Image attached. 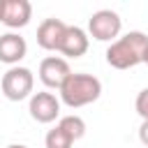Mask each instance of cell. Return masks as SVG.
<instances>
[{
	"label": "cell",
	"instance_id": "obj_6",
	"mask_svg": "<svg viewBox=\"0 0 148 148\" xmlns=\"http://www.w3.org/2000/svg\"><path fill=\"white\" fill-rule=\"evenodd\" d=\"M72 74L69 65L65 58H58V56H49L39 62V81L46 86V88H58L65 83V79Z\"/></svg>",
	"mask_w": 148,
	"mask_h": 148
},
{
	"label": "cell",
	"instance_id": "obj_7",
	"mask_svg": "<svg viewBox=\"0 0 148 148\" xmlns=\"http://www.w3.org/2000/svg\"><path fill=\"white\" fill-rule=\"evenodd\" d=\"M88 32L79 25H67L65 28V35L60 39V46L58 51L67 58H81L86 51H88Z\"/></svg>",
	"mask_w": 148,
	"mask_h": 148
},
{
	"label": "cell",
	"instance_id": "obj_2",
	"mask_svg": "<svg viewBox=\"0 0 148 148\" xmlns=\"http://www.w3.org/2000/svg\"><path fill=\"white\" fill-rule=\"evenodd\" d=\"M102 95V81L92 74H69L60 86V99L69 109H81L97 102Z\"/></svg>",
	"mask_w": 148,
	"mask_h": 148
},
{
	"label": "cell",
	"instance_id": "obj_4",
	"mask_svg": "<svg viewBox=\"0 0 148 148\" xmlns=\"http://www.w3.org/2000/svg\"><path fill=\"white\" fill-rule=\"evenodd\" d=\"M123 30V18L113 9H99L88 18V32L97 42H113Z\"/></svg>",
	"mask_w": 148,
	"mask_h": 148
},
{
	"label": "cell",
	"instance_id": "obj_5",
	"mask_svg": "<svg viewBox=\"0 0 148 148\" xmlns=\"http://www.w3.org/2000/svg\"><path fill=\"white\" fill-rule=\"evenodd\" d=\"M28 111L32 116V120L37 123H53L58 116H60V99L53 95V92H35L30 95V104H28Z\"/></svg>",
	"mask_w": 148,
	"mask_h": 148
},
{
	"label": "cell",
	"instance_id": "obj_17",
	"mask_svg": "<svg viewBox=\"0 0 148 148\" xmlns=\"http://www.w3.org/2000/svg\"><path fill=\"white\" fill-rule=\"evenodd\" d=\"M2 5H5V0H0V18H2Z\"/></svg>",
	"mask_w": 148,
	"mask_h": 148
},
{
	"label": "cell",
	"instance_id": "obj_11",
	"mask_svg": "<svg viewBox=\"0 0 148 148\" xmlns=\"http://www.w3.org/2000/svg\"><path fill=\"white\" fill-rule=\"evenodd\" d=\"M58 125L67 132V136H69L72 141H79V139L86 134V123H83L81 116H74V113H72V116H62Z\"/></svg>",
	"mask_w": 148,
	"mask_h": 148
},
{
	"label": "cell",
	"instance_id": "obj_8",
	"mask_svg": "<svg viewBox=\"0 0 148 148\" xmlns=\"http://www.w3.org/2000/svg\"><path fill=\"white\" fill-rule=\"evenodd\" d=\"M28 53V44L21 35L16 32H7V35H0V62L5 65H18Z\"/></svg>",
	"mask_w": 148,
	"mask_h": 148
},
{
	"label": "cell",
	"instance_id": "obj_12",
	"mask_svg": "<svg viewBox=\"0 0 148 148\" xmlns=\"http://www.w3.org/2000/svg\"><path fill=\"white\" fill-rule=\"evenodd\" d=\"M44 143H46V148H72V143H74V141L67 136V132H65L60 125H56L53 130H49V132H46Z\"/></svg>",
	"mask_w": 148,
	"mask_h": 148
},
{
	"label": "cell",
	"instance_id": "obj_1",
	"mask_svg": "<svg viewBox=\"0 0 148 148\" xmlns=\"http://www.w3.org/2000/svg\"><path fill=\"white\" fill-rule=\"evenodd\" d=\"M146 49H148V35H143L141 30H132L111 42V46L106 49V62L116 69L136 67L139 62H143Z\"/></svg>",
	"mask_w": 148,
	"mask_h": 148
},
{
	"label": "cell",
	"instance_id": "obj_9",
	"mask_svg": "<svg viewBox=\"0 0 148 148\" xmlns=\"http://www.w3.org/2000/svg\"><path fill=\"white\" fill-rule=\"evenodd\" d=\"M30 18H32V7H30V2L28 0H5V5H2V23L7 25V28H23V25H28L30 23Z\"/></svg>",
	"mask_w": 148,
	"mask_h": 148
},
{
	"label": "cell",
	"instance_id": "obj_10",
	"mask_svg": "<svg viewBox=\"0 0 148 148\" xmlns=\"http://www.w3.org/2000/svg\"><path fill=\"white\" fill-rule=\"evenodd\" d=\"M65 28H67V23H62L60 18H44L37 28V44L44 51H58Z\"/></svg>",
	"mask_w": 148,
	"mask_h": 148
},
{
	"label": "cell",
	"instance_id": "obj_16",
	"mask_svg": "<svg viewBox=\"0 0 148 148\" xmlns=\"http://www.w3.org/2000/svg\"><path fill=\"white\" fill-rule=\"evenodd\" d=\"M143 62L148 65V49H146V53H143Z\"/></svg>",
	"mask_w": 148,
	"mask_h": 148
},
{
	"label": "cell",
	"instance_id": "obj_13",
	"mask_svg": "<svg viewBox=\"0 0 148 148\" xmlns=\"http://www.w3.org/2000/svg\"><path fill=\"white\" fill-rule=\"evenodd\" d=\"M134 109H136V113H139L143 120H148V88H143V90L136 95Z\"/></svg>",
	"mask_w": 148,
	"mask_h": 148
},
{
	"label": "cell",
	"instance_id": "obj_3",
	"mask_svg": "<svg viewBox=\"0 0 148 148\" xmlns=\"http://www.w3.org/2000/svg\"><path fill=\"white\" fill-rule=\"evenodd\" d=\"M0 88H2V95H5L7 99L21 102V99L30 97V92H32V88H35V74H32L28 67L14 65V67H9V69L2 74Z\"/></svg>",
	"mask_w": 148,
	"mask_h": 148
},
{
	"label": "cell",
	"instance_id": "obj_15",
	"mask_svg": "<svg viewBox=\"0 0 148 148\" xmlns=\"http://www.w3.org/2000/svg\"><path fill=\"white\" fill-rule=\"evenodd\" d=\"M7 148H28V146H23V143H12V146H7Z\"/></svg>",
	"mask_w": 148,
	"mask_h": 148
},
{
	"label": "cell",
	"instance_id": "obj_14",
	"mask_svg": "<svg viewBox=\"0 0 148 148\" xmlns=\"http://www.w3.org/2000/svg\"><path fill=\"white\" fill-rule=\"evenodd\" d=\"M139 139H141L143 146H148V120L141 123V127H139Z\"/></svg>",
	"mask_w": 148,
	"mask_h": 148
}]
</instances>
